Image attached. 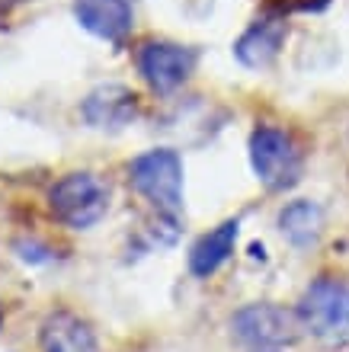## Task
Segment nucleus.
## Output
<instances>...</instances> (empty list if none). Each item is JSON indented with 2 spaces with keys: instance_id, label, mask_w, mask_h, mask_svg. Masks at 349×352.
I'll use <instances>...</instances> for the list:
<instances>
[{
  "instance_id": "1",
  "label": "nucleus",
  "mask_w": 349,
  "mask_h": 352,
  "mask_svg": "<svg viewBox=\"0 0 349 352\" xmlns=\"http://www.w3.org/2000/svg\"><path fill=\"white\" fill-rule=\"evenodd\" d=\"M304 333L327 346L349 343V285L340 278L324 276L304 288L302 301L295 307Z\"/></svg>"
},
{
  "instance_id": "2",
  "label": "nucleus",
  "mask_w": 349,
  "mask_h": 352,
  "mask_svg": "<svg viewBox=\"0 0 349 352\" xmlns=\"http://www.w3.org/2000/svg\"><path fill=\"white\" fill-rule=\"evenodd\" d=\"M131 186L145 195L167 218H180L183 212V160L170 148H154L131 160Z\"/></svg>"
},
{
  "instance_id": "3",
  "label": "nucleus",
  "mask_w": 349,
  "mask_h": 352,
  "mask_svg": "<svg viewBox=\"0 0 349 352\" xmlns=\"http://www.w3.org/2000/svg\"><path fill=\"white\" fill-rule=\"evenodd\" d=\"M250 167L266 189L282 192L302 179L304 160L288 131L276 129V125H260L250 135Z\"/></svg>"
},
{
  "instance_id": "4",
  "label": "nucleus",
  "mask_w": 349,
  "mask_h": 352,
  "mask_svg": "<svg viewBox=\"0 0 349 352\" xmlns=\"http://www.w3.org/2000/svg\"><path fill=\"white\" fill-rule=\"evenodd\" d=\"M48 208L65 228L83 231V228H93L106 214L109 192L93 173H67L52 186Z\"/></svg>"
},
{
  "instance_id": "5",
  "label": "nucleus",
  "mask_w": 349,
  "mask_h": 352,
  "mask_svg": "<svg viewBox=\"0 0 349 352\" xmlns=\"http://www.w3.org/2000/svg\"><path fill=\"white\" fill-rule=\"evenodd\" d=\"M231 327L240 343L257 346V349H276V346L292 343L302 324H298V314L279 305H247L234 314Z\"/></svg>"
},
{
  "instance_id": "6",
  "label": "nucleus",
  "mask_w": 349,
  "mask_h": 352,
  "mask_svg": "<svg viewBox=\"0 0 349 352\" xmlns=\"http://www.w3.org/2000/svg\"><path fill=\"white\" fill-rule=\"evenodd\" d=\"M195 67V52L176 42H147L138 52V71L157 93H173L189 80Z\"/></svg>"
},
{
  "instance_id": "7",
  "label": "nucleus",
  "mask_w": 349,
  "mask_h": 352,
  "mask_svg": "<svg viewBox=\"0 0 349 352\" xmlns=\"http://www.w3.org/2000/svg\"><path fill=\"white\" fill-rule=\"evenodd\" d=\"M87 125L100 131H119L138 119V96L122 84H103L81 106Z\"/></svg>"
},
{
  "instance_id": "8",
  "label": "nucleus",
  "mask_w": 349,
  "mask_h": 352,
  "mask_svg": "<svg viewBox=\"0 0 349 352\" xmlns=\"http://www.w3.org/2000/svg\"><path fill=\"white\" fill-rule=\"evenodd\" d=\"M74 16L90 36L122 45L131 32L129 0H74Z\"/></svg>"
},
{
  "instance_id": "9",
  "label": "nucleus",
  "mask_w": 349,
  "mask_h": 352,
  "mask_svg": "<svg viewBox=\"0 0 349 352\" xmlns=\"http://www.w3.org/2000/svg\"><path fill=\"white\" fill-rule=\"evenodd\" d=\"M42 352H96V333L83 317L71 311H55L39 327Z\"/></svg>"
},
{
  "instance_id": "10",
  "label": "nucleus",
  "mask_w": 349,
  "mask_h": 352,
  "mask_svg": "<svg viewBox=\"0 0 349 352\" xmlns=\"http://www.w3.org/2000/svg\"><path fill=\"white\" fill-rule=\"evenodd\" d=\"M285 36H288V23L279 16H269V19H260L253 26L237 38V45H234V58H237L244 67H266L273 58L279 55V48H282Z\"/></svg>"
},
{
  "instance_id": "11",
  "label": "nucleus",
  "mask_w": 349,
  "mask_h": 352,
  "mask_svg": "<svg viewBox=\"0 0 349 352\" xmlns=\"http://www.w3.org/2000/svg\"><path fill=\"white\" fill-rule=\"evenodd\" d=\"M237 231H240V221L237 218H228V221H221L215 231L202 234V237L193 243V250H189V272L199 278L215 276V272L231 260L234 243H237Z\"/></svg>"
},
{
  "instance_id": "12",
  "label": "nucleus",
  "mask_w": 349,
  "mask_h": 352,
  "mask_svg": "<svg viewBox=\"0 0 349 352\" xmlns=\"http://www.w3.org/2000/svg\"><path fill=\"white\" fill-rule=\"evenodd\" d=\"M279 231H282V237L292 243L295 250H311L324 234L321 205L311 202V199L288 202L282 212H279Z\"/></svg>"
},
{
  "instance_id": "13",
  "label": "nucleus",
  "mask_w": 349,
  "mask_h": 352,
  "mask_svg": "<svg viewBox=\"0 0 349 352\" xmlns=\"http://www.w3.org/2000/svg\"><path fill=\"white\" fill-rule=\"evenodd\" d=\"M260 352H276V349H260Z\"/></svg>"
}]
</instances>
